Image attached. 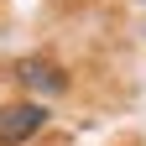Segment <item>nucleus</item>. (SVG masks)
<instances>
[{"mask_svg": "<svg viewBox=\"0 0 146 146\" xmlns=\"http://www.w3.org/2000/svg\"><path fill=\"white\" fill-rule=\"evenodd\" d=\"M47 125V110L36 99H16V104H0V146H26L36 131Z\"/></svg>", "mask_w": 146, "mask_h": 146, "instance_id": "obj_1", "label": "nucleus"}, {"mask_svg": "<svg viewBox=\"0 0 146 146\" xmlns=\"http://www.w3.org/2000/svg\"><path fill=\"white\" fill-rule=\"evenodd\" d=\"M16 78H21L26 89H42V94H63V89H68V73L52 68L47 58H21V63H16Z\"/></svg>", "mask_w": 146, "mask_h": 146, "instance_id": "obj_2", "label": "nucleus"}]
</instances>
